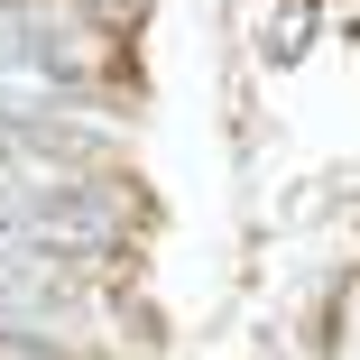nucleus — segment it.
<instances>
[{
    "mask_svg": "<svg viewBox=\"0 0 360 360\" xmlns=\"http://www.w3.org/2000/svg\"><path fill=\"white\" fill-rule=\"evenodd\" d=\"M84 10H93V19H111V28H129V19H139V0H84Z\"/></svg>",
    "mask_w": 360,
    "mask_h": 360,
    "instance_id": "f257e3e1",
    "label": "nucleus"
}]
</instances>
